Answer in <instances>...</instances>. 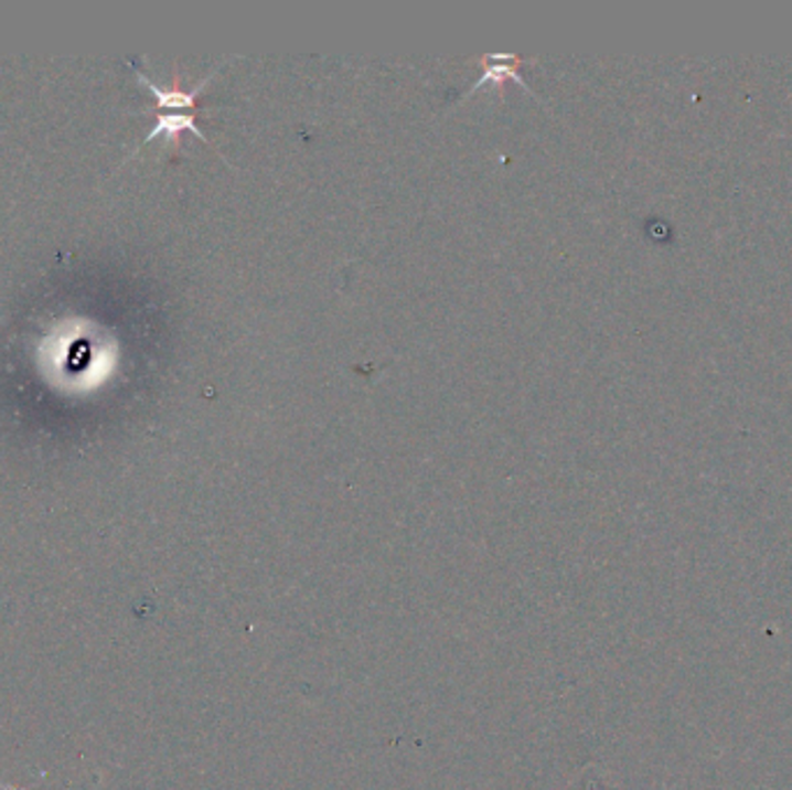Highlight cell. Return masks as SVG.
I'll list each match as a JSON object with an SVG mask.
<instances>
[{"label":"cell","mask_w":792,"mask_h":790,"mask_svg":"<svg viewBox=\"0 0 792 790\" xmlns=\"http://www.w3.org/2000/svg\"><path fill=\"white\" fill-rule=\"evenodd\" d=\"M482 75H480V79L469 88V90H465V96H473V93L478 90V88H482V86H496V90H499V96H503V84L505 82H517L522 88H526V93H531V96L533 98H538V93H535L531 86H528V82L520 75V65L524 63V58L522 56H517V54H501V52H492V54H484L482 56Z\"/></svg>","instance_id":"6da1fadb"},{"label":"cell","mask_w":792,"mask_h":790,"mask_svg":"<svg viewBox=\"0 0 792 790\" xmlns=\"http://www.w3.org/2000/svg\"><path fill=\"white\" fill-rule=\"evenodd\" d=\"M135 67V77L137 82L142 84L147 90H151V96L156 98V105H158V111H165V109H172V111H185V109H195V103L200 98V93L204 90V86L214 79V75L221 70V65L214 70L212 75H206L193 90H181L179 86V77L174 79L172 86H158L156 82H151L142 70H137L135 63H130Z\"/></svg>","instance_id":"7a4b0ae2"},{"label":"cell","mask_w":792,"mask_h":790,"mask_svg":"<svg viewBox=\"0 0 792 790\" xmlns=\"http://www.w3.org/2000/svg\"><path fill=\"white\" fill-rule=\"evenodd\" d=\"M183 132H193L195 137L202 139V142L212 145V142H208V139L204 137V132L197 128L195 114H189V111H158L156 126H153V130L147 135V139H145L142 145L151 142V139H156V137H165L168 142H172L174 147H179Z\"/></svg>","instance_id":"3957f363"}]
</instances>
